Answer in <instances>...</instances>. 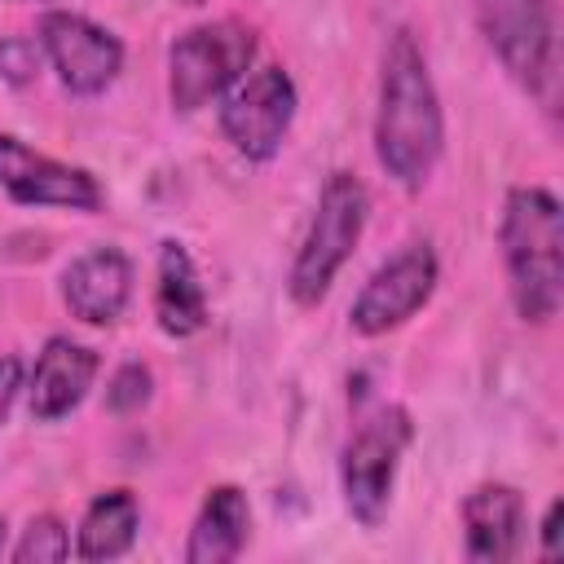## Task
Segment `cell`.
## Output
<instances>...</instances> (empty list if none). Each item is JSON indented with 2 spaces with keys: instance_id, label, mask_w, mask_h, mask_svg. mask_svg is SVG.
Listing matches in <instances>:
<instances>
[{
  "instance_id": "obj_13",
  "label": "cell",
  "mask_w": 564,
  "mask_h": 564,
  "mask_svg": "<svg viewBox=\"0 0 564 564\" xmlns=\"http://www.w3.org/2000/svg\"><path fill=\"white\" fill-rule=\"evenodd\" d=\"M524 498L511 485H476L463 498V542H467V560L476 564H507L520 555L524 546Z\"/></svg>"
},
{
  "instance_id": "obj_3",
  "label": "cell",
  "mask_w": 564,
  "mask_h": 564,
  "mask_svg": "<svg viewBox=\"0 0 564 564\" xmlns=\"http://www.w3.org/2000/svg\"><path fill=\"white\" fill-rule=\"evenodd\" d=\"M366 212H370L366 185L352 172H330L326 185H322L317 212L308 220V234H304V242L295 251L291 278H286V291H291V300L300 308L322 304V295L330 291L335 273L348 264L352 247L361 242Z\"/></svg>"
},
{
  "instance_id": "obj_12",
  "label": "cell",
  "mask_w": 564,
  "mask_h": 564,
  "mask_svg": "<svg viewBox=\"0 0 564 564\" xmlns=\"http://www.w3.org/2000/svg\"><path fill=\"white\" fill-rule=\"evenodd\" d=\"M97 352L70 335H53L35 366H31V379H26V401H31V414L40 423H57L66 419L93 388L97 379Z\"/></svg>"
},
{
  "instance_id": "obj_4",
  "label": "cell",
  "mask_w": 564,
  "mask_h": 564,
  "mask_svg": "<svg viewBox=\"0 0 564 564\" xmlns=\"http://www.w3.org/2000/svg\"><path fill=\"white\" fill-rule=\"evenodd\" d=\"M410 436H414V423L401 405H379L348 436L344 458H339V485H344V507L361 529L383 524Z\"/></svg>"
},
{
  "instance_id": "obj_9",
  "label": "cell",
  "mask_w": 564,
  "mask_h": 564,
  "mask_svg": "<svg viewBox=\"0 0 564 564\" xmlns=\"http://www.w3.org/2000/svg\"><path fill=\"white\" fill-rule=\"evenodd\" d=\"M40 48L44 62L57 70V79L79 93V97H97L106 93L119 70H123V44L115 31H106L101 22L70 13V9H48L40 18Z\"/></svg>"
},
{
  "instance_id": "obj_19",
  "label": "cell",
  "mask_w": 564,
  "mask_h": 564,
  "mask_svg": "<svg viewBox=\"0 0 564 564\" xmlns=\"http://www.w3.org/2000/svg\"><path fill=\"white\" fill-rule=\"evenodd\" d=\"M150 370L141 366V361H123L115 375H110V388H106V405L115 410V414H132V410H141L145 401H150Z\"/></svg>"
},
{
  "instance_id": "obj_17",
  "label": "cell",
  "mask_w": 564,
  "mask_h": 564,
  "mask_svg": "<svg viewBox=\"0 0 564 564\" xmlns=\"http://www.w3.org/2000/svg\"><path fill=\"white\" fill-rule=\"evenodd\" d=\"M70 555V533L57 516H31V524L22 529L13 560L18 564H57Z\"/></svg>"
},
{
  "instance_id": "obj_23",
  "label": "cell",
  "mask_w": 564,
  "mask_h": 564,
  "mask_svg": "<svg viewBox=\"0 0 564 564\" xmlns=\"http://www.w3.org/2000/svg\"><path fill=\"white\" fill-rule=\"evenodd\" d=\"M185 4H198V0H185Z\"/></svg>"
},
{
  "instance_id": "obj_15",
  "label": "cell",
  "mask_w": 564,
  "mask_h": 564,
  "mask_svg": "<svg viewBox=\"0 0 564 564\" xmlns=\"http://www.w3.org/2000/svg\"><path fill=\"white\" fill-rule=\"evenodd\" d=\"M247 533H251L247 494L238 485H216V489H207V498L194 516V529L185 542V564H229L242 555Z\"/></svg>"
},
{
  "instance_id": "obj_1",
  "label": "cell",
  "mask_w": 564,
  "mask_h": 564,
  "mask_svg": "<svg viewBox=\"0 0 564 564\" xmlns=\"http://www.w3.org/2000/svg\"><path fill=\"white\" fill-rule=\"evenodd\" d=\"M445 145V115L419 40L401 26L383 44L379 110H375V159L401 185L419 189Z\"/></svg>"
},
{
  "instance_id": "obj_7",
  "label": "cell",
  "mask_w": 564,
  "mask_h": 564,
  "mask_svg": "<svg viewBox=\"0 0 564 564\" xmlns=\"http://www.w3.org/2000/svg\"><path fill=\"white\" fill-rule=\"evenodd\" d=\"M436 278H441V264H436L432 242H423V238L419 242H405L357 291V300L348 308L352 330L366 335V339H375V335H388V330L405 326L432 300Z\"/></svg>"
},
{
  "instance_id": "obj_22",
  "label": "cell",
  "mask_w": 564,
  "mask_h": 564,
  "mask_svg": "<svg viewBox=\"0 0 564 564\" xmlns=\"http://www.w3.org/2000/svg\"><path fill=\"white\" fill-rule=\"evenodd\" d=\"M4 538H9V533H4V520H0V555H4Z\"/></svg>"
},
{
  "instance_id": "obj_14",
  "label": "cell",
  "mask_w": 564,
  "mask_h": 564,
  "mask_svg": "<svg viewBox=\"0 0 564 564\" xmlns=\"http://www.w3.org/2000/svg\"><path fill=\"white\" fill-rule=\"evenodd\" d=\"M154 317L163 335L189 339L207 326V291L198 278L194 256L181 242L159 247V273H154Z\"/></svg>"
},
{
  "instance_id": "obj_11",
  "label": "cell",
  "mask_w": 564,
  "mask_h": 564,
  "mask_svg": "<svg viewBox=\"0 0 564 564\" xmlns=\"http://www.w3.org/2000/svg\"><path fill=\"white\" fill-rule=\"evenodd\" d=\"M62 300L84 326H110L132 300V260L119 247H88L62 273Z\"/></svg>"
},
{
  "instance_id": "obj_8",
  "label": "cell",
  "mask_w": 564,
  "mask_h": 564,
  "mask_svg": "<svg viewBox=\"0 0 564 564\" xmlns=\"http://www.w3.org/2000/svg\"><path fill=\"white\" fill-rule=\"evenodd\" d=\"M476 22L498 62L533 93L555 79V9L551 0H476Z\"/></svg>"
},
{
  "instance_id": "obj_5",
  "label": "cell",
  "mask_w": 564,
  "mask_h": 564,
  "mask_svg": "<svg viewBox=\"0 0 564 564\" xmlns=\"http://www.w3.org/2000/svg\"><path fill=\"white\" fill-rule=\"evenodd\" d=\"M251 62H256V35H251V26H242L234 18L198 22V26L181 31L172 40V48H167V97H172V106L181 115L203 110Z\"/></svg>"
},
{
  "instance_id": "obj_6",
  "label": "cell",
  "mask_w": 564,
  "mask_h": 564,
  "mask_svg": "<svg viewBox=\"0 0 564 564\" xmlns=\"http://www.w3.org/2000/svg\"><path fill=\"white\" fill-rule=\"evenodd\" d=\"M295 84L282 66H247L220 93V132L242 159L269 163L282 150V137L295 119Z\"/></svg>"
},
{
  "instance_id": "obj_2",
  "label": "cell",
  "mask_w": 564,
  "mask_h": 564,
  "mask_svg": "<svg viewBox=\"0 0 564 564\" xmlns=\"http://www.w3.org/2000/svg\"><path fill=\"white\" fill-rule=\"evenodd\" d=\"M502 260L511 282V304L524 322L542 326L564 300V212L551 189L520 185L502 203Z\"/></svg>"
},
{
  "instance_id": "obj_10",
  "label": "cell",
  "mask_w": 564,
  "mask_h": 564,
  "mask_svg": "<svg viewBox=\"0 0 564 564\" xmlns=\"http://www.w3.org/2000/svg\"><path fill=\"white\" fill-rule=\"evenodd\" d=\"M0 189L22 207H66V212L101 207V185L93 172L57 163L9 132H0Z\"/></svg>"
},
{
  "instance_id": "obj_18",
  "label": "cell",
  "mask_w": 564,
  "mask_h": 564,
  "mask_svg": "<svg viewBox=\"0 0 564 564\" xmlns=\"http://www.w3.org/2000/svg\"><path fill=\"white\" fill-rule=\"evenodd\" d=\"M44 66V48L31 35H0V79L4 84H31Z\"/></svg>"
},
{
  "instance_id": "obj_20",
  "label": "cell",
  "mask_w": 564,
  "mask_h": 564,
  "mask_svg": "<svg viewBox=\"0 0 564 564\" xmlns=\"http://www.w3.org/2000/svg\"><path fill=\"white\" fill-rule=\"evenodd\" d=\"M26 388V366H22V357H0V423L9 419V410H13V401H18V392Z\"/></svg>"
},
{
  "instance_id": "obj_21",
  "label": "cell",
  "mask_w": 564,
  "mask_h": 564,
  "mask_svg": "<svg viewBox=\"0 0 564 564\" xmlns=\"http://www.w3.org/2000/svg\"><path fill=\"white\" fill-rule=\"evenodd\" d=\"M560 516H564V502L555 498L551 507H546V516H542V560H560Z\"/></svg>"
},
{
  "instance_id": "obj_16",
  "label": "cell",
  "mask_w": 564,
  "mask_h": 564,
  "mask_svg": "<svg viewBox=\"0 0 564 564\" xmlns=\"http://www.w3.org/2000/svg\"><path fill=\"white\" fill-rule=\"evenodd\" d=\"M141 529V507L128 489H106L88 502L79 529H75V555L79 560H119L132 551Z\"/></svg>"
}]
</instances>
